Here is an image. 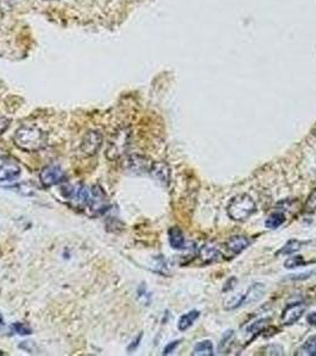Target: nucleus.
I'll return each mask as SVG.
<instances>
[{
  "label": "nucleus",
  "mask_w": 316,
  "mask_h": 356,
  "mask_svg": "<svg viewBox=\"0 0 316 356\" xmlns=\"http://www.w3.org/2000/svg\"><path fill=\"white\" fill-rule=\"evenodd\" d=\"M13 141L20 150L36 152L42 150L46 145V134L37 127L23 126L16 131Z\"/></svg>",
  "instance_id": "f257e3e1"
},
{
  "label": "nucleus",
  "mask_w": 316,
  "mask_h": 356,
  "mask_svg": "<svg viewBox=\"0 0 316 356\" xmlns=\"http://www.w3.org/2000/svg\"><path fill=\"white\" fill-rule=\"evenodd\" d=\"M257 207L253 198L248 194L234 196L227 206V215L237 222L248 220L256 212Z\"/></svg>",
  "instance_id": "f03ea898"
},
{
  "label": "nucleus",
  "mask_w": 316,
  "mask_h": 356,
  "mask_svg": "<svg viewBox=\"0 0 316 356\" xmlns=\"http://www.w3.org/2000/svg\"><path fill=\"white\" fill-rule=\"evenodd\" d=\"M87 206L89 207V209L92 210L94 215H101V214H104L108 209L110 203H108L107 196L100 185H93L92 189L89 190V199Z\"/></svg>",
  "instance_id": "7ed1b4c3"
},
{
  "label": "nucleus",
  "mask_w": 316,
  "mask_h": 356,
  "mask_svg": "<svg viewBox=\"0 0 316 356\" xmlns=\"http://www.w3.org/2000/svg\"><path fill=\"white\" fill-rule=\"evenodd\" d=\"M64 178L63 170L60 168L59 165L52 164L43 168V170L39 173V181L44 187H53V185L59 184L60 182H62Z\"/></svg>",
  "instance_id": "20e7f679"
},
{
  "label": "nucleus",
  "mask_w": 316,
  "mask_h": 356,
  "mask_svg": "<svg viewBox=\"0 0 316 356\" xmlns=\"http://www.w3.org/2000/svg\"><path fill=\"white\" fill-rule=\"evenodd\" d=\"M127 136L124 132H119L115 134V137L110 141L108 144V148L106 152V156L108 159L113 161V159H118L124 155V152L127 147Z\"/></svg>",
  "instance_id": "39448f33"
},
{
  "label": "nucleus",
  "mask_w": 316,
  "mask_h": 356,
  "mask_svg": "<svg viewBox=\"0 0 316 356\" xmlns=\"http://www.w3.org/2000/svg\"><path fill=\"white\" fill-rule=\"evenodd\" d=\"M103 144V136L98 131H89L86 133L81 144V151L86 156H94L99 151Z\"/></svg>",
  "instance_id": "423d86ee"
},
{
  "label": "nucleus",
  "mask_w": 316,
  "mask_h": 356,
  "mask_svg": "<svg viewBox=\"0 0 316 356\" xmlns=\"http://www.w3.org/2000/svg\"><path fill=\"white\" fill-rule=\"evenodd\" d=\"M20 175V168L9 157H0V182L14 181Z\"/></svg>",
  "instance_id": "0eeeda50"
},
{
  "label": "nucleus",
  "mask_w": 316,
  "mask_h": 356,
  "mask_svg": "<svg viewBox=\"0 0 316 356\" xmlns=\"http://www.w3.org/2000/svg\"><path fill=\"white\" fill-rule=\"evenodd\" d=\"M306 309L307 305L302 301L288 305L282 312V323L284 325H293L294 323L300 321V318L306 312Z\"/></svg>",
  "instance_id": "6e6552de"
},
{
  "label": "nucleus",
  "mask_w": 316,
  "mask_h": 356,
  "mask_svg": "<svg viewBox=\"0 0 316 356\" xmlns=\"http://www.w3.org/2000/svg\"><path fill=\"white\" fill-rule=\"evenodd\" d=\"M152 163H150L145 157L141 156H131L125 161V168L132 173L141 175V173L150 172Z\"/></svg>",
  "instance_id": "1a4fd4ad"
},
{
  "label": "nucleus",
  "mask_w": 316,
  "mask_h": 356,
  "mask_svg": "<svg viewBox=\"0 0 316 356\" xmlns=\"http://www.w3.org/2000/svg\"><path fill=\"white\" fill-rule=\"evenodd\" d=\"M225 246L232 254L238 256L250 246V240L246 237H242V235H234V237L227 240Z\"/></svg>",
  "instance_id": "9d476101"
},
{
  "label": "nucleus",
  "mask_w": 316,
  "mask_h": 356,
  "mask_svg": "<svg viewBox=\"0 0 316 356\" xmlns=\"http://www.w3.org/2000/svg\"><path fill=\"white\" fill-rule=\"evenodd\" d=\"M150 175L157 180L159 183L163 185H166L170 181V169L169 166L163 162L152 163L151 169H150Z\"/></svg>",
  "instance_id": "9b49d317"
},
{
  "label": "nucleus",
  "mask_w": 316,
  "mask_h": 356,
  "mask_svg": "<svg viewBox=\"0 0 316 356\" xmlns=\"http://www.w3.org/2000/svg\"><path fill=\"white\" fill-rule=\"evenodd\" d=\"M265 292V286L264 284H260V283H256L250 286L248 289V291L244 292V299H242V305H249L252 304L254 301L259 300L261 297H263Z\"/></svg>",
  "instance_id": "f8f14e48"
},
{
  "label": "nucleus",
  "mask_w": 316,
  "mask_h": 356,
  "mask_svg": "<svg viewBox=\"0 0 316 356\" xmlns=\"http://www.w3.org/2000/svg\"><path fill=\"white\" fill-rule=\"evenodd\" d=\"M169 242L174 249L186 248V239L179 227H173L169 230Z\"/></svg>",
  "instance_id": "ddd939ff"
},
{
  "label": "nucleus",
  "mask_w": 316,
  "mask_h": 356,
  "mask_svg": "<svg viewBox=\"0 0 316 356\" xmlns=\"http://www.w3.org/2000/svg\"><path fill=\"white\" fill-rule=\"evenodd\" d=\"M221 258V254L219 250H217L215 247H210V246H203L201 249H200V259H201L202 264H212L215 263Z\"/></svg>",
  "instance_id": "4468645a"
},
{
  "label": "nucleus",
  "mask_w": 316,
  "mask_h": 356,
  "mask_svg": "<svg viewBox=\"0 0 316 356\" xmlns=\"http://www.w3.org/2000/svg\"><path fill=\"white\" fill-rule=\"evenodd\" d=\"M200 317V312L198 310H192L184 314L183 316H181L179 319V323H177V328H179L180 332H186L190 328V326L194 324V322Z\"/></svg>",
  "instance_id": "2eb2a0df"
},
{
  "label": "nucleus",
  "mask_w": 316,
  "mask_h": 356,
  "mask_svg": "<svg viewBox=\"0 0 316 356\" xmlns=\"http://www.w3.org/2000/svg\"><path fill=\"white\" fill-rule=\"evenodd\" d=\"M297 354L303 356H316V335L308 337L303 346L297 351Z\"/></svg>",
  "instance_id": "dca6fc26"
},
{
  "label": "nucleus",
  "mask_w": 316,
  "mask_h": 356,
  "mask_svg": "<svg viewBox=\"0 0 316 356\" xmlns=\"http://www.w3.org/2000/svg\"><path fill=\"white\" fill-rule=\"evenodd\" d=\"M285 222V215L281 212L272 213L270 216L265 221V227L270 228V230H276V228L281 227Z\"/></svg>",
  "instance_id": "f3484780"
},
{
  "label": "nucleus",
  "mask_w": 316,
  "mask_h": 356,
  "mask_svg": "<svg viewBox=\"0 0 316 356\" xmlns=\"http://www.w3.org/2000/svg\"><path fill=\"white\" fill-rule=\"evenodd\" d=\"M192 355L194 356H212L213 355L212 342H210V341H208V340L202 341V342H199L194 347Z\"/></svg>",
  "instance_id": "a211bd4d"
},
{
  "label": "nucleus",
  "mask_w": 316,
  "mask_h": 356,
  "mask_svg": "<svg viewBox=\"0 0 316 356\" xmlns=\"http://www.w3.org/2000/svg\"><path fill=\"white\" fill-rule=\"evenodd\" d=\"M303 243L304 242L299 241V240H289V241L282 247V249L279 250L278 254H281V256H290V254H294L299 249H301Z\"/></svg>",
  "instance_id": "6ab92c4d"
},
{
  "label": "nucleus",
  "mask_w": 316,
  "mask_h": 356,
  "mask_svg": "<svg viewBox=\"0 0 316 356\" xmlns=\"http://www.w3.org/2000/svg\"><path fill=\"white\" fill-rule=\"evenodd\" d=\"M306 260L303 259L302 256H296V257H290L285 260L284 267L288 268V270H293V268L301 267L306 265Z\"/></svg>",
  "instance_id": "aec40b11"
},
{
  "label": "nucleus",
  "mask_w": 316,
  "mask_h": 356,
  "mask_svg": "<svg viewBox=\"0 0 316 356\" xmlns=\"http://www.w3.org/2000/svg\"><path fill=\"white\" fill-rule=\"evenodd\" d=\"M11 330H12L13 333L18 334V335H30L31 334V329L29 328L28 325L23 324V323H13L12 325L10 326Z\"/></svg>",
  "instance_id": "412c9836"
},
{
  "label": "nucleus",
  "mask_w": 316,
  "mask_h": 356,
  "mask_svg": "<svg viewBox=\"0 0 316 356\" xmlns=\"http://www.w3.org/2000/svg\"><path fill=\"white\" fill-rule=\"evenodd\" d=\"M304 210H306L307 213H314L316 210V188L311 191L309 197H308L306 206H304Z\"/></svg>",
  "instance_id": "4be33fe9"
},
{
  "label": "nucleus",
  "mask_w": 316,
  "mask_h": 356,
  "mask_svg": "<svg viewBox=\"0 0 316 356\" xmlns=\"http://www.w3.org/2000/svg\"><path fill=\"white\" fill-rule=\"evenodd\" d=\"M268 319H259V321L254 322L253 324L249 328V332L252 333H259L265 328V325H266Z\"/></svg>",
  "instance_id": "5701e85b"
},
{
  "label": "nucleus",
  "mask_w": 316,
  "mask_h": 356,
  "mask_svg": "<svg viewBox=\"0 0 316 356\" xmlns=\"http://www.w3.org/2000/svg\"><path fill=\"white\" fill-rule=\"evenodd\" d=\"M233 335H234L233 330H228V332H226V333L224 334L223 340H221V343H220V346H219V350L224 349L225 347L230 344V341L233 339Z\"/></svg>",
  "instance_id": "b1692460"
},
{
  "label": "nucleus",
  "mask_w": 316,
  "mask_h": 356,
  "mask_svg": "<svg viewBox=\"0 0 316 356\" xmlns=\"http://www.w3.org/2000/svg\"><path fill=\"white\" fill-rule=\"evenodd\" d=\"M179 344H180V341L177 340V341H174V342H170L168 346H166L164 348V350H163V355H169V354H172L174 350L176 349L177 347H179Z\"/></svg>",
  "instance_id": "393cba45"
},
{
  "label": "nucleus",
  "mask_w": 316,
  "mask_h": 356,
  "mask_svg": "<svg viewBox=\"0 0 316 356\" xmlns=\"http://www.w3.org/2000/svg\"><path fill=\"white\" fill-rule=\"evenodd\" d=\"M10 125V121H9V119L4 117V115H0V136L5 132V131L7 130V127H9Z\"/></svg>",
  "instance_id": "a878e982"
},
{
  "label": "nucleus",
  "mask_w": 316,
  "mask_h": 356,
  "mask_svg": "<svg viewBox=\"0 0 316 356\" xmlns=\"http://www.w3.org/2000/svg\"><path fill=\"white\" fill-rule=\"evenodd\" d=\"M307 322L309 323L311 326L316 328V312H311V314L307 316Z\"/></svg>",
  "instance_id": "bb28decb"
},
{
  "label": "nucleus",
  "mask_w": 316,
  "mask_h": 356,
  "mask_svg": "<svg viewBox=\"0 0 316 356\" xmlns=\"http://www.w3.org/2000/svg\"><path fill=\"white\" fill-rule=\"evenodd\" d=\"M141 337H143V334H140V335L137 337V340H136V341H134L133 346H131V347H129V350H131V349H132V350H133V349H134V348H137V346H138V344H139V341L141 340Z\"/></svg>",
  "instance_id": "cd10ccee"
},
{
  "label": "nucleus",
  "mask_w": 316,
  "mask_h": 356,
  "mask_svg": "<svg viewBox=\"0 0 316 356\" xmlns=\"http://www.w3.org/2000/svg\"><path fill=\"white\" fill-rule=\"evenodd\" d=\"M4 156H5V152H4L2 148H0V157H4Z\"/></svg>",
  "instance_id": "c85d7f7f"
},
{
  "label": "nucleus",
  "mask_w": 316,
  "mask_h": 356,
  "mask_svg": "<svg viewBox=\"0 0 316 356\" xmlns=\"http://www.w3.org/2000/svg\"><path fill=\"white\" fill-rule=\"evenodd\" d=\"M2 323H3V316L0 315V324H2Z\"/></svg>",
  "instance_id": "c756f323"
}]
</instances>
